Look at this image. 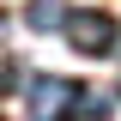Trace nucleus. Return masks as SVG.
<instances>
[{
    "mask_svg": "<svg viewBox=\"0 0 121 121\" xmlns=\"http://www.w3.org/2000/svg\"><path fill=\"white\" fill-rule=\"evenodd\" d=\"M67 48H79V55H91V60H109L121 48V30H115L109 12L79 6V12H67Z\"/></svg>",
    "mask_w": 121,
    "mask_h": 121,
    "instance_id": "nucleus-1",
    "label": "nucleus"
},
{
    "mask_svg": "<svg viewBox=\"0 0 121 121\" xmlns=\"http://www.w3.org/2000/svg\"><path fill=\"white\" fill-rule=\"evenodd\" d=\"M79 91L85 85H73V79H60V73H36L24 85V115H73V103H79Z\"/></svg>",
    "mask_w": 121,
    "mask_h": 121,
    "instance_id": "nucleus-2",
    "label": "nucleus"
},
{
    "mask_svg": "<svg viewBox=\"0 0 121 121\" xmlns=\"http://www.w3.org/2000/svg\"><path fill=\"white\" fill-rule=\"evenodd\" d=\"M24 24H30V30H67V6H55V0H30Z\"/></svg>",
    "mask_w": 121,
    "mask_h": 121,
    "instance_id": "nucleus-3",
    "label": "nucleus"
},
{
    "mask_svg": "<svg viewBox=\"0 0 121 121\" xmlns=\"http://www.w3.org/2000/svg\"><path fill=\"white\" fill-rule=\"evenodd\" d=\"M109 109H115L109 97H97V91H79V103H73V115L85 121V115H109Z\"/></svg>",
    "mask_w": 121,
    "mask_h": 121,
    "instance_id": "nucleus-4",
    "label": "nucleus"
}]
</instances>
